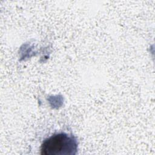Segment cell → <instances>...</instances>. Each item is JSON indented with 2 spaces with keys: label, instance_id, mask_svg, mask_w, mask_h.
Wrapping results in <instances>:
<instances>
[{
  "label": "cell",
  "instance_id": "obj_1",
  "mask_svg": "<svg viewBox=\"0 0 155 155\" xmlns=\"http://www.w3.org/2000/svg\"><path fill=\"white\" fill-rule=\"evenodd\" d=\"M77 142L72 136L64 133H56L47 138L41 147L44 155L74 154L77 151Z\"/></svg>",
  "mask_w": 155,
  "mask_h": 155
}]
</instances>
